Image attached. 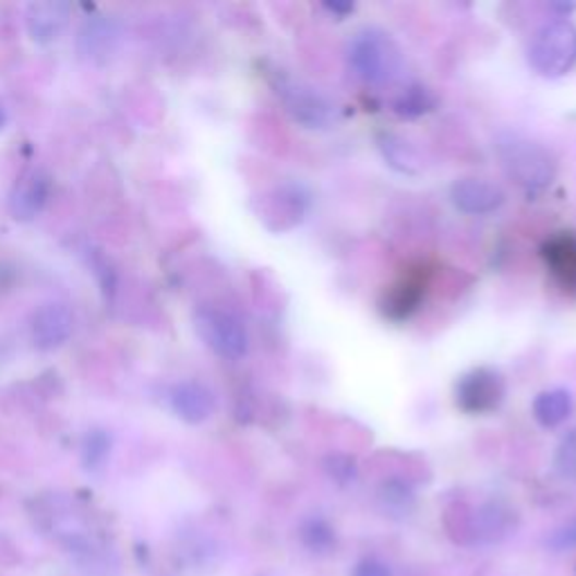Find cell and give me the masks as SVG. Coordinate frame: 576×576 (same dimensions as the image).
Masks as SVG:
<instances>
[{
  "label": "cell",
  "mask_w": 576,
  "mask_h": 576,
  "mask_svg": "<svg viewBox=\"0 0 576 576\" xmlns=\"http://www.w3.org/2000/svg\"><path fill=\"white\" fill-rule=\"evenodd\" d=\"M376 147H379L385 165L392 167L396 173L419 176L423 171V160H421L419 152L401 135L381 131L376 135Z\"/></svg>",
  "instance_id": "cell-17"
},
{
  "label": "cell",
  "mask_w": 576,
  "mask_h": 576,
  "mask_svg": "<svg viewBox=\"0 0 576 576\" xmlns=\"http://www.w3.org/2000/svg\"><path fill=\"white\" fill-rule=\"evenodd\" d=\"M169 404L173 415L190 425L205 423L216 410V396L214 392L194 379L180 381L169 392Z\"/></svg>",
  "instance_id": "cell-10"
},
{
  "label": "cell",
  "mask_w": 576,
  "mask_h": 576,
  "mask_svg": "<svg viewBox=\"0 0 576 576\" xmlns=\"http://www.w3.org/2000/svg\"><path fill=\"white\" fill-rule=\"evenodd\" d=\"M324 471L338 484H349L358 476L356 461L349 455H329L324 459Z\"/></svg>",
  "instance_id": "cell-24"
},
{
  "label": "cell",
  "mask_w": 576,
  "mask_h": 576,
  "mask_svg": "<svg viewBox=\"0 0 576 576\" xmlns=\"http://www.w3.org/2000/svg\"><path fill=\"white\" fill-rule=\"evenodd\" d=\"M572 408H574L572 392L565 387H552L536 396L531 404V417L536 419L538 425L559 428L561 423L567 421V417L572 415Z\"/></svg>",
  "instance_id": "cell-18"
},
{
  "label": "cell",
  "mask_w": 576,
  "mask_h": 576,
  "mask_svg": "<svg viewBox=\"0 0 576 576\" xmlns=\"http://www.w3.org/2000/svg\"><path fill=\"white\" fill-rule=\"evenodd\" d=\"M72 329H75V315L63 302H46L32 313V340L41 351L63 347L70 340Z\"/></svg>",
  "instance_id": "cell-8"
},
{
  "label": "cell",
  "mask_w": 576,
  "mask_h": 576,
  "mask_svg": "<svg viewBox=\"0 0 576 576\" xmlns=\"http://www.w3.org/2000/svg\"><path fill=\"white\" fill-rule=\"evenodd\" d=\"M118 39H120V32L111 19L91 16L80 29L77 46H80L82 57L91 61H101L116 50Z\"/></svg>",
  "instance_id": "cell-16"
},
{
  "label": "cell",
  "mask_w": 576,
  "mask_h": 576,
  "mask_svg": "<svg viewBox=\"0 0 576 576\" xmlns=\"http://www.w3.org/2000/svg\"><path fill=\"white\" fill-rule=\"evenodd\" d=\"M543 260L565 293L576 296V235L559 232L543 245Z\"/></svg>",
  "instance_id": "cell-12"
},
{
  "label": "cell",
  "mask_w": 576,
  "mask_h": 576,
  "mask_svg": "<svg viewBox=\"0 0 576 576\" xmlns=\"http://www.w3.org/2000/svg\"><path fill=\"white\" fill-rule=\"evenodd\" d=\"M554 468L561 478L576 480V428L567 430L554 453Z\"/></svg>",
  "instance_id": "cell-23"
},
{
  "label": "cell",
  "mask_w": 576,
  "mask_h": 576,
  "mask_svg": "<svg viewBox=\"0 0 576 576\" xmlns=\"http://www.w3.org/2000/svg\"><path fill=\"white\" fill-rule=\"evenodd\" d=\"M5 124H8V113H5V106L0 104V131L5 129Z\"/></svg>",
  "instance_id": "cell-28"
},
{
  "label": "cell",
  "mask_w": 576,
  "mask_h": 576,
  "mask_svg": "<svg viewBox=\"0 0 576 576\" xmlns=\"http://www.w3.org/2000/svg\"><path fill=\"white\" fill-rule=\"evenodd\" d=\"M550 545L556 548V550H572V548H576V520H572L565 527H561L550 538Z\"/></svg>",
  "instance_id": "cell-25"
},
{
  "label": "cell",
  "mask_w": 576,
  "mask_h": 576,
  "mask_svg": "<svg viewBox=\"0 0 576 576\" xmlns=\"http://www.w3.org/2000/svg\"><path fill=\"white\" fill-rule=\"evenodd\" d=\"M440 99L435 91L423 86V84H410L401 95H396L392 101V113L399 116L401 120H417L437 108Z\"/></svg>",
  "instance_id": "cell-19"
},
{
  "label": "cell",
  "mask_w": 576,
  "mask_h": 576,
  "mask_svg": "<svg viewBox=\"0 0 576 576\" xmlns=\"http://www.w3.org/2000/svg\"><path fill=\"white\" fill-rule=\"evenodd\" d=\"M351 576H389V569L385 563L379 561H363L358 563Z\"/></svg>",
  "instance_id": "cell-26"
},
{
  "label": "cell",
  "mask_w": 576,
  "mask_h": 576,
  "mask_svg": "<svg viewBox=\"0 0 576 576\" xmlns=\"http://www.w3.org/2000/svg\"><path fill=\"white\" fill-rule=\"evenodd\" d=\"M324 10L332 12V14H338V16H347L356 10L353 3H324Z\"/></svg>",
  "instance_id": "cell-27"
},
{
  "label": "cell",
  "mask_w": 576,
  "mask_h": 576,
  "mask_svg": "<svg viewBox=\"0 0 576 576\" xmlns=\"http://www.w3.org/2000/svg\"><path fill=\"white\" fill-rule=\"evenodd\" d=\"M313 207V196L302 183H284L262 199L260 219L273 230V232H286L298 228Z\"/></svg>",
  "instance_id": "cell-7"
},
{
  "label": "cell",
  "mask_w": 576,
  "mask_h": 576,
  "mask_svg": "<svg viewBox=\"0 0 576 576\" xmlns=\"http://www.w3.org/2000/svg\"><path fill=\"white\" fill-rule=\"evenodd\" d=\"M507 399V379L495 368H473L455 383V406L471 417H487Z\"/></svg>",
  "instance_id": "cell-5"
},
{
  "label": "cell",
  "mask_w": 576,
  "mask_h": 576,
  "mask_svg": "<svg viewBox=\"0 0 576 576\" xmlns=\"http://www.w3.org/2000/svg\"><path fill=\"white\" fill-rule=\"evenodd\" d=\"M495 156L502 171L507 173L527 196L543 194L556 178V158L543 144L514 131L495 137Z\"/></svg>",
  "instance_id": "cell-1"
},
{
  "label": "cell",
  "mask_w": 576,
  "mask_h": 576,
  "mask_svg": "<svg viewBox=\"0 0 576 576\" xmlns=\"http://www.w3.org/2000/svg\"><path fill=\"white\" fill-rule=\"evenodd\" d=\"M196 332L203 343L226 360H241L250 349L245 324L230 311L205 307L194 315Z\"/></svg>",
  "instance_id": "cell-6"
},
{
  "label": "cell",
  "mask_w": 576,
  "mask_h": 576,
  "mask_svg": "<svg viewBox=\"0 0 576 576\" xmlns=\"http://www.w3.org/2000/svg\"><path fill=\"white\" fill-rule=\"evenodd\" d=\"M381 507L392 516H408L415 507L412 487L404 480H387L379 491Z\"/></svg>",
  "instance_id": "cell-21"
},
{
  "label": "cell",
  "mask_w": 576,
  "mask_h": 576,
  "mask_svg": "<svg viewBox=\"0 0 576 576\" xmlns=\"http://www.w3.org/2000/svg\"><path fill=\"white\" fill-rule=\"evenodd\" d=\"M273 86L284 111L296 124L311 131H324L338 122V106L315 86L286 75H277Z\"/></svg>",
  "instance_id": "cell-4"
},
{
  "label": "cell",
  "mask_w": 576,
  "mask_h": 576,
  "mask_svg": "<svg viewBox=\"0 0 576 576\" xmlns=\"http://www.w3.org/2000/svg\"><path fill=\"white\" fill-rule=\"evenodd\" d=\"M347 61L356 77L372 86L392 84L406 70L404 50L381 27L358 29L347 46Z\"/></svg>",
  "instance_id": "cell-2"
},
{
  "label": "cell",
  "mask_w": 576,
  "mask_h": 576,
  "mask_svg": "<svg viewBox=\"0 0 576 576\" xmlns=\"http://www.w3.org/2000/svg\"><path fill=\"white\" fill-rule=\"evenodd\" d=\"M48 196H50V176L41 169H34L25 173L16 183L10 196V212L16 221H32L48 203Z\"/></svg>",
  "instance_id": "cell-13"
},
{
  "label": "cell",
  "mask_w": 576,
  "mask_h": 576,
  "mask_svg": "<svg viewBox=\"0 0 576 576\" xmlns=\"http://www.w3.org/2000/svg\"><path fill=\"white\" fill-rule=\"evenodd\" d=\"M514 527H516V512L500 500L484 502L482 507L468 518L471 536L478 540V543L484 545L500 543L502 538H507L514 531Z\"/></svg>",
  "instance_id": "cell-11"
},
{
  "label": "cell",
  "mask_w": 576,
  "mask_h": 576,
  "mask_svg": "<svg viewBox=\"0 0 576 576\" xmlns=\"http://www.w3.org/2000/svg\"><path fill=\"white\" fill-rule=\"evenodd\" d=\"M451 203L468 216H487L507 203V194L484 178H457L451 185Z\"/></svg>",
  "instance_id": "cell-9"
},
{
  "label": "cell",
  "mask_w": 576,
  "mask_h": 576,
  "mask_svg": "<svg viewBox=\"0 0 576 576\" xmlns=\"http://www.w3.org/2000/svg\"><path fill=\"white\" fill-rule=\"evenodd\" d=\"M300 538L311 552H329L336 543L332 527L322 518H309L300 529Z\"/></svg>",
  "instance_id": "cell-22"
},
{
  "label": "cell",
  "mask_w": 576,
  "mask_h": 576,
  "mask_svg": "<svg viewBox=\"0 0 576 576\" xmlns=\"http://www.w3.org/2000/svg\"><path fill=\"white\" fill-rule=\"evenodd\" d=\"M113 448V437L104 428H91L82 440V464L86 471L95 473L108 461Z\"/></svg>",
  "instance_id": "cell-20"
},
{
  "label": "cell",
  "mask_w": 576,
  "mask_h": 576,
  "mask_svg": "<svg viewBox=\"0 0 576 576\" xmlns=\"http://www.w3.org/2000/svg\"><path fill=\"white\" fill-rule=\"evenodd\" d=\"M70 19V5L61 0H46V3H32L25 14V25L36 44H52L65 29Z\"/></svg>",
  "instance_id": "cell-14"
},
{
  "label": "cell",
  "mask_w": 576,
  "mask_h": 576,
  "mask_svg": "<svg viewBox=\"0 0 576 576\" xmlns=\"http://www.w3.org/2000/svg\"><path fill=\"white\" fill-rule=\"evenodd\" d=\"M527 59L540 77H565L576 65V25L569 19L559 16L538 27L529 44Z\"/></svg>",
  "instance_id": "cell-3"
},
{
  "label": "cell",
  "mask_w": 576,
  "mask_h": 576,
  "mask_svg": "<svg viewBox=\"0 0 576 576\" xmlns=\"http://www.w3.org/2000/svg\"><path fill=\"white\" fill-rule=\"evenodd\" d=\"M425 293V277L421 273H408L396 281L383 300V315L392 322H404L421 307Z\"/></svg>",
  "instance_id": "cell-15"
}]
</instances>
